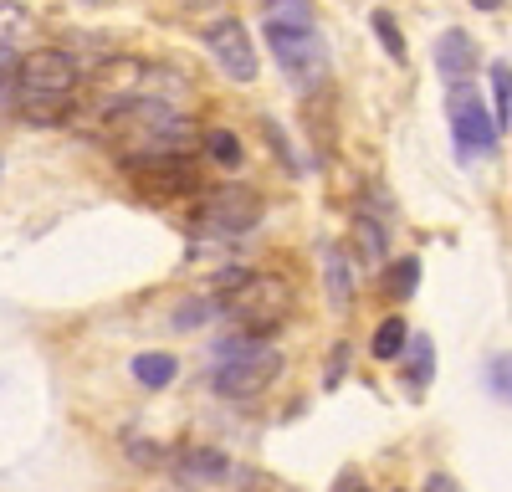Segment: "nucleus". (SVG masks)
<instances>
[{
    "label": "nucleus",
    "mask_w": 512,
    "mask_h": 492,
    "mask_svg": "<svg viewBox=\"0 0 512 492\" xmlns=\"http://www.w3.org/2000/svg\"><path fill=\"white\" fill-rule=\"evenodd\" d=\"M11 93H21V103H26L31 118L57 123V118H67L77 108V67L57 47L21 52L16 57V72H11Z\"/></svg>",
    "instance_id": "f257e3e1"
},
{
    "label": "nucleus",
    "mask_w": 512,
    "mask_h": 492,
    "mask_svg": "<svg viewBox=\"0 0 512 492\" xmlns=\"http://www.w3.org/2000/svg\"><path fill=\"white\" fill-rule=\"evenodd\" d=\"M221 308H226V318L241 328L246 339H267V334H277V328L287 323V313H292V287L282 277H272V272H246L231 287V298Z\"/></svg>",
    "instance_id": "f03ea898"
},
{
    "label": "nucleus",
    "mask_w": 512,
    "mask_h": 492,
    "mask_svg": "<svg viewBox=\"0 0 512 492\" xmlns=\"http://www.w3.org/2000/svg\"><path fill=\"white\" fill-rule=\"evenodd\" d=\"M262 211H267L262 190L236 185V180L205 190V195L190 205V216H195V226H200L205 236H241V231H251L256 221H262Z\"/></svg>",
    "instance_id": "7ed1b4c3"
},
{
    "label": "nucleus",
    "mask_w": 512,
    "mask_h": 492,
    "mask_svg": "<svg viewBox=\"0 0 512 492\" xmlns=\"http://www.w3.org/2000/svg\"><path fill=\"white\" fill-rule=\"evenodd\" d=\"M282 375V354L267 349V344H221V364H216V390L231 395V400H251L262 395L272 380Z\"/></svg>",
    "instance_id": "20e7f679"
},
{
    "label": "nucleus",
    "mask_w": 512,
    "mask_h": 492,
    "mask_svg": "<svg viewBox=\"0 0 512 492\" xmlns=\"http://www.w3.org/2000/svg\"><path fill=\"white\" fill-rule=\"evenodd\" d=\"M175 477H180L185 492H246L251 487V467L236 462L231 451H221V446H190V451H180Z\"/></svg>",
    "instance_id": "39448f33"
},
{
    "label": "nucleus",
    "mask_w": 512,
    "mask_h": 492,
    "mask_svg": "<svg viewBox=\"0 0 512 492\" xmlns=\"http://www.w3.org/2000/svg\"><path fill=\"white\" fill-rule=\"evenodd\" d=\"M267 41H272V52L282 62V72L297 82V88H318V82L328 77V52H323V41L318 31H277L267 26Z\"/></svg>",
    "instance_id": "423d86ee"
},
{
    "label": "nucleus",
    "mask_w": 512,
    "mask_h": 492,
    "mask_svg": "<svg viewBox=\"0 0 512 492\" xmlns=\"http://www.w3.org/2000/svg\"><path fill=\"white\" fill-rule=\"evenodd\" d=\"M446 118H451V134L461 139V149H492L497 144L492 108L472 82H456V88L446 93Z\"/></svg>",
    "instance_id": "0eeeda50"
},
{
    "label": "nucleus",
    "mask_w": 512,
    "mask_h": 492,
    "mask_svg": "<svg viewBox=\"0 0 512 492\" xmlns=\"http://www.w3.org/2000/svg\"><path fill=\"white\" fill-rule=\"evenodd\" d=\"M205 47H210V57H216V67L226 77H236V82L256 77V52H251V36H246L241 21H216L205 31Z\"/></svg>",
    "instance_id": "6e6552de"
},
{
    "label": "nucleus",
    "mask_w": 512,
    "mask_h": 492,
    "mask_svg": "<svg viewBox=\"0 0 512 492\" xmlns=\"http://www.w3.org/2000/svg\"><path fill=\"white\" fill-rule=\"evenodd\" d=\"M134 185L154 200H175V195H195L200 175H190V159H159V164H128Z\"/></svg>",
    "instance_id": "1a4fd4ad"
},
{
    "label": "nucleus",
    "mask_w": 512,
    "mask_h": 492,
    "mask_svg": "<svg viewBox=\"0 0 512 492\" xmlns=\"http://www.w3.org/2000/svg\"><path fill=\"white\" fill-rule=\"evenodd\" d=\"M436 72L451 77V82H466V77L477 72V41L466 36L461 26L441 31V41H436Z\"/></svg>",
    "instance_id": "9d476101"
},
{
    "label": "nucleus",
    "mask_w": 512,
    "mask_h": 492,
    "mask_svg": "<svg viewBox=\"0 0 512 492\" xmlns=\"http://www.w3.org/2000/svg\"><path fill=\"white\" fill-rule=\"evenodd\" d=\"M175 375H180L175 354H164V349H154V354H134V380H139L144 390H164Z\"/></svg>",
    "instance_id": "9b49d317"
},
{
    "label": "nucleus",
    "mask_w": 512,
    "mask_h": 492,
    "mask_svg": "<svg viewBox=\"0 0 512 492\" xmlns=\"http://www.w3.org/2000/svg\"><path fill=\"white\" fill-rule=\"evenodd\" d=\"M405 344H410V323H405V318L395 313V318H384V323L374 328V339H369V354L390 364V359H400V354H405Z\"/></svg>",
    "instance_id": "f8f14e48"
},
{
    "label": "nucleus",
    "mask_w": 512,
    "mask_h": 492,
    "mask_svg": "<svg viewBox=\"0 0 512 492\" xmlns=\"http://www.w3.org/2000/svg\"><path fill=\"white\" fill-rule=\"evenodd\" d=\"M323 277H328V298H333V308H349L354 282H349V257L338 252V246H328V252H323Z\"/></svg>",
    "instance_id": "ddd939ff"
},
{
    "label": "nucleus",
    "mask_w": 512,
    "mask_h": 492,
    "mask_svg": "<svg viewBox=\"0 0 512 492\" xmlns=\"http://www.w3.org/2000/svg\"><path fill=\"white\" fill-rule=\"evenodd\" d=\"M405 354H410V364H405V375H410V390L420 395L425 385H431V364H436V349H431V339H425V334H410Z\"/></svg>",
    "instance_id": "4468645a"
},
{
    "label": "nucleus",
    "mask_w": 512,
    "mask_h": 492,
    "mask_svg": "<svg viewBox=\"0 0 512 492\" xmlns=\"http://www.w3.org/2000/svg\"><path fill=\"white\" fill-rule=\"evenodd\" d=\"M267 26H277V31H313V6H303V0L267 6Z\"/></svg>",
    "instance_id": "2eb2a0df"
},
{
    "label": "nucleus",
    "mask_w": 512,
    "mask_h": 492,
    "mask_svg": "<svg viewBox=\"0 0 512 492\" xmlns=\"http://www.w3.org/2000/svg\"><path fill=\"white\" fill-rule=\"evenodd\" d=\"M492 103H497V118H492L497 134L512 129V67H507V62L492 67Z\"/></svg>",
    "instance_id": "dca6fc26"
},
{
    "label": "nucleus",
    "mask_w": 512,
    "mask_h": 492,
    "mask_svg": "<svg viewBox=\"0 0 512 492\" xmlns=\"http://www.w3.org/2000/svg\"><path fill=\"white\" fill-rule=\"evenodd\" d=\"M354 246L364 252V262H369V267H379V262H384V231H379L364 211H359V221H354Z\"/></svg>",
    "instance_id": "f3484780"
},
{
    "label": "nucleus",
    "mask_w": 512,
    "mask_h": 492,
    "mask_svg": "<svg viewBox=\"0 0 512 492\" xmlns=\"http://www.w3.org/2000/svg\"><path fill=\"white\" fill-rule=\"evenodd\" d=\"M205 149H210V159H216V164H226V170H236V159H241V144H236V134H231V129H205Z\"/></svg>",
    "instance_id": "a211bd4d"
},
{
    "label": "nucleus",
    "mask_w": 512,
    "mask_h": 492,
    "mask_svg": "<svg viewBox=\"0 0 512 492\" xmlns=\"http://www.w3.org/2000/svg\"><path fill=\"white\" fill-rule=\"evenodd\" d=\"M487 390H492L497 400H507V405H512V354L487 359Z\"/></svg>",
    "instance_id": "6ab92c4d"
},
{
    "label": "nucleus",
    "mask_w": 512,
    "mask_h": 492,
    "mask_svg": "<svg viewBox=\"0 0 512 492\" xmlns=\"http://www.w3.org/2000/svg\"><path fill=\"white\" fill-rule=\"evenodd\" d=\"M374 31H379L384 47H390V57H395V62H405V36H400V26H395V16H390V11H374Z\"/></svg>",
    "instance_id": "aec40b11"
},
{
    "label": "nucleus",
    "mask_w": 512,
    "mask_h": 492,
    "mask_svg": "<svg viewBox=\"0 0 512 492\" xmlns=\"http://www.w3.org/2000/svg\"><path fill=\"white\" fill-rule=\"evenodd\" d=\"M415 282H420V262L405 257V262L390 272V298H410V293H415Z\"/></svg>",
    "instance_id": "412c9836"
},
{
    "label": "nucleus",
    "mask_w": 512,
    "mask_h": 492,
    "mask_svg": "<svg viewBox=\"0 0 512 492\" xmlns=\"http://www.w3.org/2000/svg\"><path fill=\"white\" fill-rule=\"evenodd\" d=\"M128 457L139 467H154V462H164V446L159 441H128Z\"/></svg>",
    "instance_id": "4be33fe9"
},
{
    "label": "nucleus",
    "mask_w": 512,
    "mask_h": 492,
    "mask_svg": "<svg viewBox=\"0 0 512 492\" xmlns=\"http://www.w3.org/2000/svg\"><path fill=\"white\" fill-rule=\"evenodd\" d=\"M216 308H221L216 298H205V303H185V308L175 313V323H180V328H190V323H200V318H210V313H216Z\"/></svg>",
    "instance_id": "5701e85b"
},
{
    "label": "nucleus",
    "mask_w": 512,
    "mask_h": 492,
    "mask_svg": "<svg viewBox=\"0 0 512 492\" xmlns=\"http://www.w3.org/2000/svg\"><path fill=\"white\" fill-rule=\"evenodd\" d=\"M425 492H461V482L451 472H431V477H425Z\"/></svg>",
    "instance_id": "b1692460"
},
{
    "label": "nucleus",
    "mask_w": 512,
    "mask_h": 492,
    "mask_svg": "<svg viewBox=\"0 0 512 492\" xmlns=\"http://www.w3.org/2000/svg\"><path fill=\"white\" fill-rule=\"evenodd\" d=\"M11 72H16V62H11V57H0V103L11 98Z\"/></svg>",
    "instance_id": "393cba45"
},
{
    "label": "nucleus",
    "mask_w": 512,
    "mask_h": 492,
    "mask_svg": "<svg viewBox=\"0 0 512 492\" xmlns=\"http://www.w3.org/2000/svg\"><path fill=\"white\" fill-rule=\"evenodd\" d=\"M395 492H405V487H395Z\"/></svg>",
    "instance_id": "a878e982"
},
{
    "label": "nucleus",
    "mask_w": 512,
    "mask_h": 492,
    "mask_svg": "<svg viewBox=\"0 0 512 492\" xmlns=\"http://www.w3.org/2000/svg\"><path fill=\"white\" fill-rule=\"evenodd\" d=\"M359 492H364V487H359Z\"/></svg>",
    "instance_id": "bb28decb"
}]
</instances>
